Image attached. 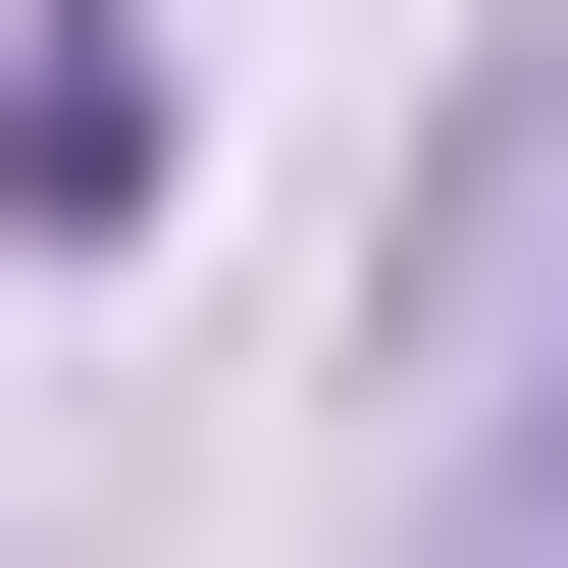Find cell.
Wrapping results in <instances>:
<instances>
[{"instance_id": "cell-1", "label": "cell", "mask_w": 568, "mask_h": 568, "mask_svg": "<svg viewBox=\"0 0 568 568\" xmlns=\"http://www.w3.org/2000/svg\"><path fill=\"white\" fill-rule=\"evenodd\" d=\"M465 568H568V362H517V517H465Z\"/></svg>"}]
</instances>
